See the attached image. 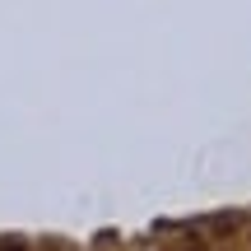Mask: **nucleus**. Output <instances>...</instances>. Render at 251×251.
<instances>
[{"mask_svg": "<svg viewBox=\"0 0 251 251\" xmlns=\"http://www.w3.org/2000/svg\"><path fill=\"white\" fill-rule=\"evenodd\" d=\"M5 251H14V247H5Z\"/></svg>", "mask_w": 251, "mask_h": 251, "instance_id": "nucleus-1", "label": "nucleus"}]
</instances>
